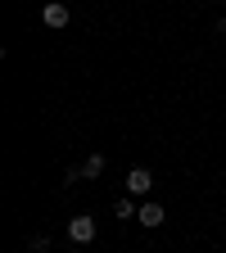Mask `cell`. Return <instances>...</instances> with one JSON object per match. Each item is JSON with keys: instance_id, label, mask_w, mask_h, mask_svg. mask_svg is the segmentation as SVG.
Listing matches in <instances>:
<instances>
[{"instance_id": "cell-1", "label": "cell", "mask_w": 226, "mask_h": 253, "mask_svg": "<svg viewBox=\"0 0 226 253\" xmlns=\"http://www.w3.org/2000/svg\"><path fill=\"white\" fill-rule=\"evenodd\" d=\"M68 240H73V244H90V240H95V217H86V212L73 217V221H68Z\"/></svg>"}, {"instance_id": "cell-2", "label": "cell", "mask_w": 226, "mask_h": 253, "mask_svg": "<svg viewBox=\"0 0 226 253\" xmlns=\"http://www.w3.org/2000/svg\"><path fill=\"white\" fill-rule=\"evenodd\" d=\"M149 185H154V172L149 168H132V172H127V195H149Z\"/></svg>"}, {"instance_id": "cell-3", "label": "cell", "mask_w": 226, "mask_h": 253, "mask_svg": "<svg viewBox=\"0 0 226 253\" xmlns=\"http://www.w3.org/2000/svg\"><path fill=\"white\" fill-rule=\"evenodd\" d=\"M41 18H45V27H68V5H63V0H50V5L41 9Z\"/></svg>"}, {"instance_id": "cell-4", "label": "cell", "mask_w": 226, "mask_h": 253, "mask_svg": "<svg viewBox=\"0 0 226 253\" xmlns=\"http://www.w3.org/2000/svg\"><path fill=\"white\" fill-rule=\"evenodd\" d=\"M163 217H168L163 204H140V212H136V221H140V226H149V231H154V226H163Z\"/></svg>"}, {"instance_id": "cell-5", "label": "cell", "mask_w": 226, "mask_h": 253, "mask_svg": "<svg viewBox=\"0 0 226 253\" xmlns=\"http://www.w3.org/2000/svg\"><path fill=\"white\" fill-rule=\"evenodd\" d=\"M136 212H140V208H136V199H118V204H113V217H118V221H132Z\"/></svg>"}, {"instance_id": "cell-6", "label": "cell", "mask_w": 226, "mask_h": 253, "mask_svg": "<svg viewBox=\"0 0 226 253\" xmlns=\"http://www.w3.org/2000/svg\"><path fill=\"white\" fill-rule=\"evenodd\" d=\"M100 172H104V154H90L82 163V176H100Z\"/></svg>"}, {"instance_id": "cell-7", "label": "cell", "mask_w": 226, "mask_h": 253, "mask_svg": "<svg viewBox=\"0 0 226 253\" xmlns=\"http://www.w3.org/2000/svg\"><path fill=\"white\" fill-rule=\"evenodd\" d=\"M217 37H226V18H217Z\"/></svg>"}]
</instances>
